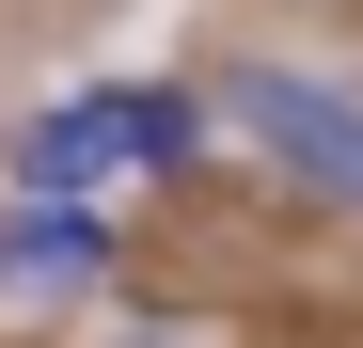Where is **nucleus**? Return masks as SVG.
I'll return each instance as SVG.
<instances>
[{
  "label": "nucleus",
  "mask_w": 363,
  "mask_h": 348,
  "mask_svg": "<svg viewBox=\"0 0 363 348\" xmlns=\"http://www.w3.org/2000/svg\"><path fill=\"white\" fill-rule=\"evenodd\" d=\"M206 111H221V127L284 174L300 206L363 222V95H347L332 64H221V95H206Z\"/></svg>",
  "instance_id": "f257e3e1"
},
{
  "label": "nucleus",
  "mask_w": 363,
  "mask_h": 348,
  "mask_svg": "<svg viewBox=\"0 0 363 348\" xmlns=\"http://www.w3.org/2000/svg\"><path fill=\"white\" fill-rule=\"evenodd\" d=\"M127 269L95 190H16L0 206V317H48V301H95V285Z\"/></svg>",
  "instance_id": "f03ea898"
}]
</instances>
